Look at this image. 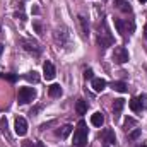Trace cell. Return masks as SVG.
Listing matches in <instances>:
<instances>
[{
  "mask_svg": "<svg viewBox=\"0 0 147 147\" xmlns=\"http://www.w3.org/2000/svg\"><path fill=\"white\" fill-rule=\"evenodd\" d=\"M128 106H130V110L134 111V113H139V111L142 110V99L140 98H132L130 103H128Z\"/></svg>",
  "mask_w": 147,
  "mask_h": 147,
  "instance_id": "obj_7",
  "label": "cell"
},
{
  "mask_svg": "<svg viewBox=\"0 0 147 147\" xmlns=\"http://www.w3.org/2000/svg\"><path fill=\"white\" fill-rule=\"evenodd\" d=\"M38 142H33V140H24L22 142V147H36Z\"/></svg>",
  "mask_w": 147,
  "mask_h": 147,
  "instance_id": "obj_21",
  "label": "cell"
},
{
  "mask_svg": "<svg viewBox=\"0 0 147 147\" xmlns=\"http://www.w3.org/2000/svg\"><path fill=\"white\" fill-rule=\"evenodd\" d=\"M43 75H45L46 80H51L55 77V67H53L51 62H45V65H43Z\"/></svg>",
  "mask_w": 147,
  "mask_h": 147,
  "instance_id": "obj_5",
  "label": "cell"
},
{
  "mask_svg": "<svg viewBox=\"0 0 147 147\" xmlns=\"http://www.w3.org/2000/svg\"><path fill=\"white\" fill-rule=\"evenodd\" d=\"M139 2H140V3H146L147 0H139Z\"/></svg>",
  "mask_w": 147,
  "mask_h": 147,
  "instance_id": "obj_28",
  "label": "cell"
},
{
  "mask_svg": "<svg viewBox=\"0 0 147 147\" xmlns=\"http://www.w3.org/2000/svg\"><path fill=\"white\" fill-rule=\"evenodd\" d=\"M2 51H3V45L0 43V55H2Z\"/></svg>",
  "mask_w": 147,
  "mask_h": 147,
  "instance_id": "obj_27",
  "label": "cell"
},
{
  "mask_svg": "<svg viewBox=\"0 0 147 147\" xmlns=\"http://www.w3.org/2000/svg\"><path fill=\"white\" fill-rule=\"evenodd\" d=\"M106 86H108V84H106L105 79H92V89H94L96 92H101Z\"/></svg>",
  "mask_w": 147,
  "mask_h": 147,
  "instance_id": "obj_10",
  "label": "cell"
},
{
  "mask_svg": "<svg viewBox=\"0 0 147 147\" xmlns=\"http://www.w3.org/2000/svg\"><path fill=\"white\" fill-rule=\"evenodd\" d=\"M139 135H140V130H135V132H134V134L130 135V139H137Z\"/></svg>",
  "mask_w": 147,
  "mask_h": 147,
  "instance_id": "obj_24",
  "label": "cell"
},
{
  "mask_svg": "<svg viewBox=\"0 0 147 147\" xmlns=\"http://www.w3.org/2000/svg\"><path fill=\"white\" fill-rule=\"evenodd\" d=\"M123 106H125V99H121V98L115 99V103H113V113H115V118H118V115L121 113Z\"/></svg>",
  "mask_w": 147,
  "mask_h": 147,
  "instance_id": "obj_8",
  "label": "cell"
},
{
  "mask_svg": "<svg viewBox=\"0 0 147 147\" xmlns=\"http://www.w3.org/2000/svg\"><path fill=\"white\" fill-rule=\"evenodd\" d=\"M111 87H113L116 92H127V84H125V82H121V80L113 82V84H111Z\"/></svg>",
  "mask_w": 147,
  "mask_h": 147,
  "instance_id": "obj_17",
  "label": "cell"
},
{
  "mask_svg": "<svg viewBox=\"0 0 147 147\" xmlns=\"http://www.w3.org/2000/svg\"><path fill=\"white\" fill-rule=\"evenodd\" d=\"M22 45H24V48L28 50V51H34V55L39 53V48H38L36 43H33V41H28V39H24L22 41Z\"/></svg>",
  "mask_w": 147,
  "mask_h": 147,
  "instance_id": "obj_14",
  "label": "cell"
},
{
  "mask_svg": "<svg viewBox=\"0 0 147 147\" xmlns=\"http://www.w3.org/2000/svg\"><path fill=\"white\" fill-rule=\"evenodd\" d=\"M0 31H2V28H0Z\"/></svg>",
  "mask_w": 147,
  "mask_h": 147,
  "instance_id": "obj_30",
  "label": "cell"
},
{
  "mask_svg": "<svg viewBox=\"0 0 147 147\" xmlns=\"http://www.w3.org/2000/svg\"><path fill=\"white\" fill-rule=\"evenodd\" d=\"M74 146L75 147H86L87 146V125L84 120L77 123V128L74 130Z\"/></svg>",
  "mask_w": 147,
  "mask_h": 147,
  "instance_id": "obj_1",
  "label": "cell"
},
{
  "mask_svg": "<svg viewBox=\"0 0 147 147\" xmlns=\"http://www.w3.org/2000/svg\"><path fill=\"white\" fill-rule=\"evenodd\" d=\"M70 132H72V125H63V127L57 132V135H58V137H62V139H65V137H69V135H70Z\"/></svg>",
  "mask_w": 147,
  "mask_h": 147,
  "instance_id": "obj_16",
  "label": "cell"
},
{
  "mask_svg": "<svg viewBox=\"0 0 147 147\" xmlns=\"http://www.w3.org/2000/svg\"><path fill=\"white\" fill-rule=\"evenodd\" d=\"M77 19H79L80 29H82V36H84V38H87V36H89V24H87V21H86V19L82 17V16H79Z\"/></svg>",
  "mask_w": 147,
  "mask_h": 147,
  "instance_id": "obj_13",
  "label": "cell"
},
{
  "mask_svg": "<svg viewBox=\"0 0 147 147\" xmlns=\"http://www.w3.org/2000/svg\"><path fill=\"white\" fill-rule=\"evenodd\" d=\"M75 111H77L79 115H84V113L87 111V101H84V99H79V101L75 103Z\"/></svg>",
  "mask_w": 147,
  "mask_h": 147,
  "instance_id": "obj_15",
  "label": "cell"
},
{
  "mask_svg": "<svg viewBox=\"0 0 147 147\" xmlns=\"http://www.w3.org/2000/svg\"><path fill=\"white\" fill-rule=\"evenodd\" d=\"M115 3H116V7L121 10V12H132V7H130V3L127 2V0H115Z\"/></svg>",
  "mask_w": 147,
  "mask_h": 147,
  "instance_id": "obj_12",
  "label": "cell"
},
{
  "mask_svg": "<svg viewBox=\"0 0 147 147\" xmlns=\"http://www.w3.org/2000/svg\"><path fill=\"white\" fill-rule=\"evenodd\" d=\"M115 28L120 34H125V22L121 19H115Z\"/></svg>",
  "mask_w": 147,
  "mask_h": 147,
  "instance_id": "obj_19",
  "label": "cell"
},
{
  "mask_svg": "<svg viewBox=\"0 0 147 147\" xmlns=\"http://www.w3.org/2000/svg\"><path fill=\"white\" fill-rule=\"evenodd\" d=\"M34 96H36V92H34L33 87H21V89H19V94H17V101H19L21 105H26V103L33 101Z\"/></svg>",
  "mask_w": 147,
  "mask_h": 147,
  "instance_id": "obj_2",
  "label": "cell"
},
{
  "mask_svg": "<svg viewBox=\"0 0 147 147\" xmlns=\"http://www.w3.org/2000/svg\"><path fill=\"white\" fill-rule=\"evenodd\" d=\"M91 123H92L94 127H101V125L105 123V116H103V113L96 111L94 115H91Z\"/></svg>",
  "mask_w": 147,
  "mask_h": 147,
  "instance_id": "obj_9",
  "label": "cell"
},
{
  "mask_svg": "<svg viewBox=\"0 0 147 147\" xmlns=\"http://www.w3.org/2000/svg\"><path fill=\"white\" fill-rule=\"evenodd\" d=\"M84 77H86V79H91V80H92V79H94V77H92V70H86V72H84Z\"/></svg>",
  "mask_w": 147,
  "mask_h": 147,
  "instance_id": "obj_23",
  "label": "cell"
},
{
  "mask_svg": "<svg viewBox=\"0 0 147 147\" xmlns=\"http://www.w3.org/2000/svg\"><path fill=\"white\" fill-rule=\"evenodd\" d=\"M33 26H34V29H36L38 34H43V26H41V22H39V21H34V22H33Z\"/></svg>",
  "mask_w": 147,
  "mask_h": 147,
  "instance_id": "obj_20",
  "label": "cell"
},
{
  "mask_svg": "<svg viewBox=\"0 0 147 147\" xmlns=\"http://www.w3.org/2000/svg\"><path fill=\"white\" fill-rule=\"evenodd\" d=\"M14 16H16V17H19V19H21V21H24V19H26V17H24V14H19V12H16V14H14Z\"/></svg>",
  "mask_w": 147,
  "mask_h": 147,
  "instance_id": "obj_25",
  "label": "cell"
},
{
  "mask_svg": "<svg viewBox=\"0 0 147 147\" xmlns=\"http://www.w3.org/2000/svg\"><path fill=\"white\" fill-rule=\"evenodd\" d=\"M24 79H26L28 82H38V80H39V75H38V72H34V70H33V72H28V74H26V75H24Z\"/></svg>",
  "mask_w": 147,
  "mask_h": 147,
  "instance_id": "obj_18",
  "label": "cell"
},
{
  "mask_svg": "<svg viewBox=\"0 0 147 147\" xmlns=\"http://www.w3.org/2000/svg\"><path fill=\"white\" fill-rule=\"evenodd\" d=\"M113 60L116 63H127L128 62V51L125 46H115V51H113Z\"/></svg>",
  "mask_w": 147,
  "mask_h": 147,
  "instance_id": "obj_3",
  "label": "cell"
},
{
  "mask_svg": "<svg viewBox=\"0 0 147 147\" xmlns=\"http://www.w3.org/2000/svg\"><path fill=\"white\" fill-rule=\"evenodd\" d=\"M144 36L147 38V24H146V26H144Z\"/></svg>",
  "mask_w": 147,
  "mask_h": 147,
  "instance_id": "obj_26",
  "label": "cell"
},
{
  "mask_svg": "<svg viewBox=\"0 0 147 147\" xmlns=\"http://www.w3.org/2000/svg\"><path fill=\"white\" fill-rule=\"evenodd\" d=\"M16 134L19 135V137H24L26 134H28V121L22 118V116H17L16 118Z\"/></svg>",
  "mask_w": 147,
  "mask_h": 147,
  "instance_id": "obj_4",
  "label": "cell"
},
{
  "mask_svg": "<svg viewBox=\"0 0 147 147\" xmlns=\"http://www.w3.org/2000/svg\"><path fill=\"white\" fill-rule=\"evenodd\" d=\"M101 139H103L105 142H108V144H115V142H116L115 132H113L111 128H106V130H103V134H101Z\"/></svg>",
  "mask_w": 147,
  "mask_h": 147,
  "instance_id": "obj_6",
  "label": "cell"
},
{
  "mask_svg": "<svg viewBox=\"0 0 147 147\" xmlns=\"http://www.w3.org/2000/svg\"><path fill=\"white\" fill-rule=\"evenodd\" d=\"M48 94H50L51 98H60V96H62V87H60L58 84H51V86L48 87Z\"/></svg>",
  "mask_w": 147,
  "mask_h": 147,
  "instance_id": "obj_11",
  "label": "cell"
},
{
  "mask_svg": "<svg viewBox=\"0 0 147 147\" xmlns=\"http://www.w3.org/2000/svg\"><path fill=\"white\" fill-rule=\"evenodd\" d=\"M142 147H147V146H142Z\"/></svg>",
  "mask_w": 147,
  "mask_h": 147,
  "instance_id": "obj_29",
  "label": "cell"
},
{
  "mask_svg": "<svg viewBox=\"0 0 147 147\" xmlns=\"http://www.w3.org/2000/svg\"><path fill=\"white\" fill-rule=\"evenodd\" d=\"M5 79H7V80H10V82H16L17 75H14V74H5Z\"/></svg>",
  "mask_w": 147,
  "mask_h": 147,
  "instance_id": "obj_22",
  "label": "cell"
}]
</instances>
